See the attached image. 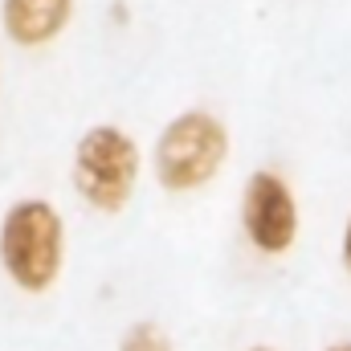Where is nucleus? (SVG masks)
<instances>
[{
	"label": "nucleus",
	"instance_id": "obj_4",
	"mask_svg": "<svg viewBox=\"0 0 351 351\" xmlns=\"http://www.w3.org/2000/svg\"><path fill=\"white\" fill-rule=\"evenodd\" d=\"M237 221L241 237L250 241L254 254L262 258H286L298 245L302 233V208L290 188V180L274 168H258L245 176L241 200H237Z\"/></svg>",
	"mask_w": 351,
	"mask_h": 351
},
{
	"label": "nucleus",
	"instance_id": "obj_3",
	"mask_svg": "<svg viewBox=\"0 0 351 351\" xmlns=\"http://www.w3.org/2000/svg\"><path fill=\"white\" fill-rule=\"evenodd\" d=\"M139 180H143V152L131 131H123L119 123H94L78 135L70 156V184L86 208L102 217H119L135 200Z\"/></svg>",
	"mask_w": 351,
	"mask_h": 351
},
{
	"label": "nucleus",
	"instance_id": "obj_2",
	"mask_svg": "<svg viewBox=\"0 0 351 351\" xmlns=\"http://www.w3.org/2000/svg\"><path fill=\"white\" fill-rule=\"evenodd\" d=\"M233 135L225 119L208 106H188L172 114L152 143V176L164 192L188 196L208 188L229 164Z\"/></svg>",
	"mask_w": 351,
	"mask_h": 351
},
{
	"label": "nucleus",
	"instance_id": "obj_7",
	"mask_svg": "<svg viewBox=\"0 0 351 351\" xmlns=\"http://www.w3.org/2000/svg\"><path fill=\"white\" fill-rule=\"evenodd\" d=\"M339 262L351 274V213H348V221H343V233H339Z\"/></svg>",
	"mask_w": 351,
	"mask_h": 351
},
{
	"label": "nucleus",
	"instance_id": "obj_9",
	"mask_svg": "<svg viewBox=\"0 0 351 351\" xmlns=\"http://www.w3.org/2000/svg\"><path fill=\"white\" fill-rule=\"evenodd\" d=\"M241 351H278L274 343H250V348H241Z\"/></svg>",
	"mask_w": 351,
	"mask_h": 351
},
{
	"label": "nucleus",
	"instance_id": "obj_5",
	"mask_svg": "<svg viewBox=\"0 0 351 351\" xmlns=\"http://www.w3.org/2000/svg\"><path fill=\"white\" fill-rule=\"evenodd\" d=\"M74 21V0H0V33L16 49L53 45Z\"/></svg>",
	"mask_w": 351,
	"mask_h": 351
},
{
	"label": "nucleus",
	"instance_id": "obj_8",
	"mask_svg": "<svg viewBox=\"0 0 351 351\" xmlns=\"http://www.w3.org/2000/svg\"><path fill=\"white\" fill-rule=\"evenodd\" d=\"M323 351H351V339H335V343H327Z\"/></svg>",
	"mask_w": 351,
	"mask_h": 351
},
{
	"label": "nucleus",
	"instance_id": "obj_1",
	"mask_svg": "<svg viewBox=\"0 0 351 351\" xmlns=\"http://www.w3.org/2000/svg\"><path fill=\"white\" fill-rule=\"evenodd\" d=\"M66 217L45 196H16L0 213V274L29 298L49 294L66 274Z\"/></svg>",
	"mask_w": 351,
	"mask_h": 351
},
{
	"label": "nucleus",
	"instance_id": "obj_6",
	"mask_svg": "<svg viewBox=\"0 0 351 351\" xmlns=\"http://www.w3.org/2000/svg\"><path fill=\"white\" fill-rule=\"evenodd\" d=\"M114 351H176V343H172V335H168V327H160L152 319H139V323L123 327Z\"/></svg>",
	"mask_w": 351,
	"mask_h": 351
}]
</instances>
